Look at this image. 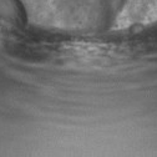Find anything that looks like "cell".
I'll list each match as a JSON object with an SVG mask.
<instances>
[{"label":"cell","instance_id":"6da1fadb","mask_svg":"<svg viewBox=\"0 0 157 157\" xmlns=\"http://www.w3.org/2000/svg\"><path fill=\"white\" fill-rule=\"evenodd\" d=\"M24 19V9L19 0H0V25L15 26Z\"/></svg>","mask_w":157,"mask_h":157}]
</instances>
